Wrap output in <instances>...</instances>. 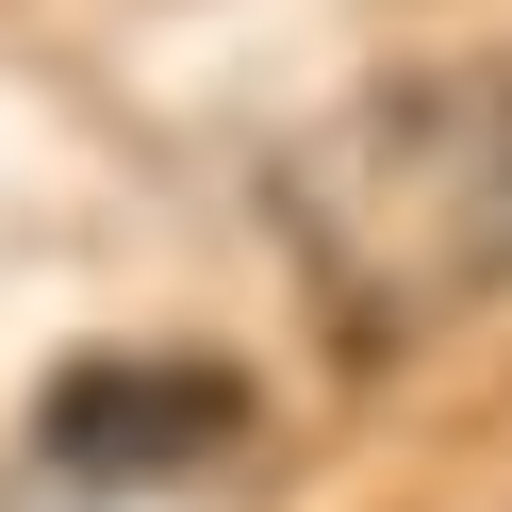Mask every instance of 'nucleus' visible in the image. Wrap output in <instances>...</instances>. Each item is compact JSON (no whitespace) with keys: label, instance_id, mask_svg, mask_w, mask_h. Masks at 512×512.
Masks as SVG:
<instances>
[{"label":"nucleus","instance_id":"f03ea898","mask_svg":"<svg viewBox=\"0 0 512 512\" xmlns=\"http://www.w3.org/2000/svg\"><path fill=\"white\" fill-rule=\"evenodd\" d=\"M34 446L67 479H116V496L133 479H199V463L248 446V380L199 364V347H83V364H50Z\"/></svg>","mask_w":512,"mask_h":512},{"label":"nucleus","instance_id":"f257e3e1","mask_svg":"<svg viewBox=\"0 0 512 512\" xmlns=\"http://www.w3.org/2000/svg\"><path fill=\"white\" fill-rule=\"evenodd\" d=\"M265 215L347 364H397V347L496 314L512 298V50L397 67L347 116H314L265 166Z\"/></svg>","mask_w":512,"mask_h":512}]
</instances>
